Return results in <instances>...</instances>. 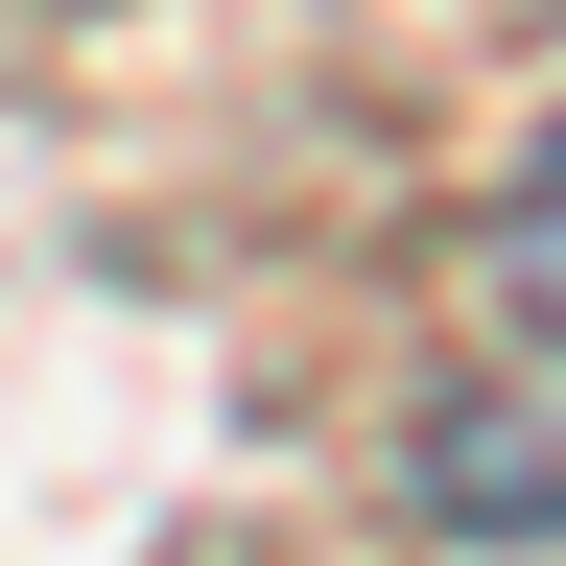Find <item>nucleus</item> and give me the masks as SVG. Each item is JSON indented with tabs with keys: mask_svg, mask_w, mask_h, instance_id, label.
Instances as JSON below:
<instances>
[{
	"mask_svg": "<svg viewBox=\"0 0 566 566\" xmlns=\"http://www.w3.org/2000/svg\"><path fill=\"white\" fill-rule=\"evenodd\" d=\"M520 307L566 331V142H543V166H520Z\"/></svg>",
	"mask_w": 566,
	"mask_h": 566,
	"instance_id": "nucleus-1",
	"label": "nucleus"
}]
</instances>
